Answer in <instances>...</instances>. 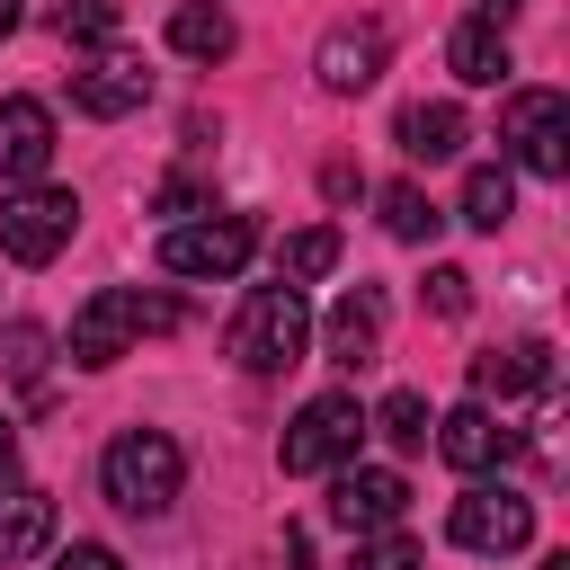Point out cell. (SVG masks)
I'll return each mask as SVG.
<instances>
[{"label":"cell","instance_id":"6da1fadb","mask_svg":"<svg viewBox=\"0 0 570 570\" xmlns=\"http://www.w3.org/2000/svg\"><path fill=\"white\" fill-rule=\"evenodd\" d=\"M160 330H178V303L169 294H142V285H107V294H89L80 312H71V365H116V356H134L142 338H160Z\"/></svg>","mask_w":570,"mask_h":570},{"label":"cell","instance_id":"7a4b0ae2","mask_svg":"<svg viewBox=\"0 0 570 570\" xmlns=\"http://www.w3.org/2000/svg\"><path fill=\"white\" fill-rule=\"evenodd\" d=\"M98 481H107V499H116L125 517H169L178 490H187V454H178V436H160V428H125V436L98 454Z\"/></svg>","mask_w":570,"mask_h":570},{"label":"cell","instance_id":"3957f363","mask_svg":"<svg viewBox=\"0 0 570 570\" xmlns=\"http://www.w3.org/2000/svg\"><path fill=\"white\" fill-rule=\"evenodd\" d=\"M249 374H285V365H303V347H312V312H303V285H249V303L232 312V338H223Z\"/></svg>","mask_w":570,"mask_h":570},{"label":"cell","instance_id":"277c9868","mask_svg":"<svg viewBox=\"0 0 570 570\" xmlns=\"http://www.w3.org/2000/svg\"><path fill=\"white\" fill-rule=\"evenodd\" d=\"M71 232H80V196H71V187L27 178V187H9V196H0V249H9L18 267L62 258V249H71Z\"/></svg>","mask_w":570,"mask_h":570},{"label":"cell","instance_id":"5b68a950","mask_svg":"<svg viewBox=\"0 0 570 570\" xmlns=\"http://www.w3.org/2000/svg\"><path fill=\"white\" fill-rule=\"evenodd\" d=\"M258 249V223L249 214H196V223H169L160 232V267L169 276H240Z\"/></svg>","mask_w":570,"mask_h":570},{"label":"cell","instance_id":"8992f818","mask_svg":"<svg viewBox=\"0 0 570 570\" xmlns=\"http://www.w3.org/2000/svg\"><path fill=\"white\" fill-rule=\"evenodd\" d=\"M499 142L517 151V169L561 178V169H570V98H561V89H517L508 116H499Z\"/></svg>","mask_w":570,"mask_h":570},{"label":"cell","instance_id":"52a82bcc","mask_svg":"<svg viewBox=\"0 0 570 570\" xmlns=\"http://www.w3.org/2000/svg\"><path fill=\"white\" fill-rule=\"evenodd\" d=\"M356 436H365V410L347 401V392H312L303 410H294V428H285V472H338L347 454H356Z\"/></svg>","mask_w":570,"mask_h":570},{"label":"cell","instance_id":"ba28073f","mask_svg":"<svg viewBox=\"0 0 570 570\" xmlns=\"http://www.w3.org/2000/svg\"><path fill=\"white\" fill-rule=\"evenodd\" d=\"M445 534H454L463 552H525V543H534V499H517V490H490V481H472V490L454 499Z\"/></svg>","mask_w":570,"mask_h":570},{"label":"cell","instance_id":"9c48e42d","mask_svg":"<svg viewBox=\"0 0 570 570\" xmlns=\"http://www.w3.org/2000/svg\"><path fill=\"white\" fill-rule=\"evenodd\" d=\"M383 62H392V27H383V18H338V27L321 36V53H312V71H321V89H330V98L374 89V80H383Z\"/></svg>","mask_w":570,"mask_h":570},{"label":"cell","instance_id":"30bf717a","mask_svg":"<svg viewBox=\"0 0 570 570\" xmlns=\"http://www.w3.org/2000/svg\"><path fill=\"white\" fill-rule=\"evenodd\" d=\"M401 508H410V481H401V472H383V463H338L330 517H338L347 534H383V525H401Z\"/></svg>","mask_w":570,"mask_h":570},{"label":"cell","instance_id":"8fae6325","mask_svg":"<svg viewBox=\"0 0 570 570\" xmlns=\"http://www.w3.org/2000/svg\"><path fill=\"white\" fill-rule=\"evenodd\" d=\"M428 436H436V454H445L454 472H490V463H508V454H517V428H508V419H490V401L445 410Z\"/></svg>","mask_w":570,"mask_h":570},{"label":"cell","instance_id":"7c38bea8","mask_svg":"<svg viewBox=\"0 0 570 570\" xmlns=\"http://www.w3.org/2000/svg\"><path fill=\"white\" fill-rule=\"evenodd\" d=\"M53 169V107L45 98H0V178L27 187Z\"/></svg>","mask_w":570,"mask_h":570},{"label":"cell","instance_id":"4fadbf2b","mask_svg":"<svg viewBox=\"0 0 570 570\" xmlns=\"http://www.w3.org/2000/svg\"><path fill=\"white\" fill-rule=\"evenodd\" d=\"M142 98H151V71L134 53H98L89 71H71V107L80 116H134Z\"/></svg>","mask_w":570,"mask_h":570},{"label":"cell","instance_id":"5bb4252c","mask_svg":"<svg viewBox=\"0 0 570 570\" xmlns=\"http://www.w3.org/2000/svg\"><path fill=\"white\" fill-rule=\"evenodd\" d=\"M543 383H552V347H543V338H517V347L472 356V392H481V401H525V392H543Z\"/></svg>","mask_w":570,"mask_h":570},{"label":"cell","instance_id":"9a60e30c","mask_svg":"<svg viewBox=\"0 0 570 570\" xmlns=\"http://www.w3.org/2000/svg\"><path fill=\"white\" fill-rule=\"evenodd\" d=\"M321 338H330V356H338L347 374H356V365H374V356H383V303H374L365 285H347V294L330 303Z\"/></svg>","mask_w":570,"mask_h":570},{"label":"cell","instance_id":"2e32d148","mask_svg":"<svg viewBox=\"0 0 570 570\" xmlns=\"http://www.w3.org/2000/svg\"><path fill=\"white\" fill-rule=\"evenodd\" d=\"M445 71H454L463 89H499V80L517 71V53H508V27H481V18H463V27L445 36Z\"/></svg>","mask_w":570,"mask_h":570},{"label":"cell","instance_id":"e0dca14e","mask_svg":"<svg viewBox=\"0 0 570 570\" xmlns=\"http://www.w3.org/2000/svg\"><path fill=\"white\" fill-rule=\"evenodd\" d=\"M53 543V499L27 490V481H0V570L9 561H36Z\"/></svg>","mask_w":570,"mask_h":570},{"label":"cell","instance_id":"ac0fdd59","mask_svg":"<svg viewBox=\"0 0 570 570\" xmlns=\"http://www.w3.org/2000/svg\"><path fill=\"white\" fill-rule=\"evenodd\" d=\"M392 134H401L410 160H454V151H463V107H454V98H419V107H401Z\"/></svg>","mask_w":570,"mask_h":570},{"label":"cell","instance_id":"d6986e66","mask_svg":"<svg viewBox=\"0 0 570 570\" xmlns=\"http://www.w3.org/2000/svg\"><path fill=\"white\" fill-rule=\"evenodd\" d=\"M240 45V27H232V9H214V0H187L178 18H169V53H187V62H223Z\"/></svg>","mask_w":570,"mask_h":570},{"label":"cell","instance_id":"ffe728a7","mask_svg":"<svg viewBox=\"0 0 570 570\" xmlns=\"http://www.w3.org/2000/svg\"><path fill=\"white\" fill-rule=\"evenodd\" d=\"M330 267H338V232H330V223H303V232L276 249V276H285V285H312V276H330Z\"/></svg>","mask_w":570,"mask_h":570},{"label":"cell","instance_id":"44dd1931","mask_svg":"<svg viewBox=\"0 0 570 570\" xmlns=\"http://www.w3.org/2000/svg\"><path fill=\"white\" fill-rule=\"evenodd\" d=\"M508 214H517V178H508V169H472V178H463V223H472V232H499Z\"/></svg>","mask_w":570,"mask_h":570},{"label":"cell","instance_id":"7402d4cb","mask_svg":"<svg viewBox=\"0 0 570 570\" xmlns=\"http://www.w3.org/2000/svg\"><path fill=\"white\" fill-rule=\"evenodd\" d=\"M365 428H374V436H383V445H392V454H419V445H428V428H436V419H428V401H419V392H392V401H383V410H374V419H365Z\"/></svg>","mask_w":570,"mask_h":570},{"label":"cell","instance_id":"603a6c76","mask_svg":"<svg viewBox=\"0 0 570 570\" xmlns=\"http://www.w3.org/2000/svg\"><path fill=\"white\" fill-rule=\"evenodd\" d=\"M436 223H445V214H436L410 178H401V187H383V232H392V240H428Z\"/></svg>","mask_w":570,"mask_h":570},{"label":"cell","instance_id":"cb8c5ba5","mask_svg":"<svg viewBox=\"0 0 570 570\" xmlns=\"http://www.w3.org/2000/svg\"><path fill=\"white\" fill-rule=\"evenodd\" d=\"M53 27H62L71 45H116L125 9H116V0H62V9H53Z\"/></svg>","mask_w":570,"mask_h":570},{"label":"cell","instance_id":"d4e9b609","mask_svg":"<svg viewBox=\"0 0 570 570\" xmlns=\"http://www.w3.org/2000/svg\"><path fill=\"white\" fill-rule=\"evenodd\" d=\"M356 570H419V543H410L401 525H383V534L356 543Z\"/></svg>","mask_w":570,"mask_h":570},{"label":"cell","instance_id":"484cf974","mask_svg":"<svg viewBox=\"0 0 570 570\" xmlns=\"http://www.w3.org/2000/svg\"><path fill=\"white\" fill-rule=\"evenodd\" d=\"M428 312L463 321V312H472V276H463V267H428Z\"/></svg>","mask_w":570,"mask_h":570},{"label":"cell","instance_id":"4316f807","mask_svg":"<svg viewBox=\"0 0 570 570\" xmlns=\"http://www.w3.org/2000/svg\"><path fill=\"white\" fill-rule=\"evenodd\" d=\"M45 347H53V338H45V330H36V321H9V356H0V365H9V374H27V383H36V374H45Z\"/></svg>","mask_w":570,"mask_h":570},{"label":"cell","instance_id":"83f0119b","mask_svg":"<svg viewBox=\"0 0 570 570\" xmlns=\"http://www.w3.org/2000/svg\"><path fill=\"white\" fill-rule=\"evenodd\" d=\"M53 570H125L107 543H71V552H53Z\"/></svg>","mask_w":570,"mask_h":570},{"label":"cell","instance_id":"f1b7e54d","mask_svg":"<svg viewBox=\"0 0 570 570\" xmlns=\"http://www.w3.org/2000/svg\"><path fill=\"white\" fill-rule=\"evenodd\" d=\"M196 205H205L196 178H169V187H160V214H196Z\"/></svg>","mask_w":570,"mask_h":570},{"label":"cell","instance_id":"f546056e","mask_svg":"<svg viewBox=\"0 0 570 570\" xmlns=\"http://www.w3.org/2000/svg\"><path fill=\"white\" fill-rule=\"evenodd\" d=\"M517 9H525V0H472V18H481V27H508Z\"/></svg>","mask_w":570,"mask_h":570},{"label":"cell","instance_id":"4dcf8cb0","mask_svg":"<svg viewBox=\"0 0 570 570\" xmlns=\"http://www.w3.org/2000/svg\"><path fill=\"white\" fill-rule=\"evenodd\" d=\"M9 472H18V428L0 419V481H9Z\"/></svg>","mask_w":570,"mask_h":570},{"label":"cell","instance_id":"1f68e13d","mask_svg":"<svg viewBox=\"0 0 570 570\" xmlns=\"http://www.w3.org/2000/svg\"><path fill=\"white\" fill-rule=\"evenodd\" d=\"M9 27H18V0H0V36H9Z\"/></svg>","mask_w":570,"mask_h":570},{"label":"cell","instance_id":"d6a6232c","mask_svg":"<svg viewBox=\"0 0 570 570\" xmlns=\"http://www.w3.org/2000/svg\"><path fill=\"white\" fill-rule=\"evenodd\" d=\"M543 570H570V552H552V561H543Z\"/></svg>","mask_w":570,"mask_h":570}]
</instances>
